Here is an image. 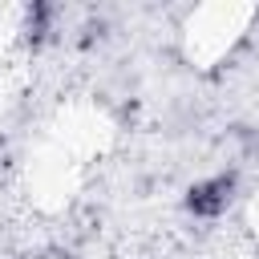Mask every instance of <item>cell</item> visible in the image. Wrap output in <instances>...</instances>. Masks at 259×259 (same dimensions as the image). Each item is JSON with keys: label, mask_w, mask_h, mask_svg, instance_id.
<instances>
[{"label": "cell", "mask_w": 259, "mask_h": 259, "mask_svg": "<svg viewBox=\"0 0 259 259\" xmlns=\"http://www.w3.org/2000/svg\"><path fill=\"white\" fill-rule=\"evenodd\" d=\"M231 190H235V178H231V174L206 178V182L190 186V194H186V206H190L194 214H219V210H227V202H231Z\"/></svg>", "instance_id": "6da1fadb"}]
</instances>
